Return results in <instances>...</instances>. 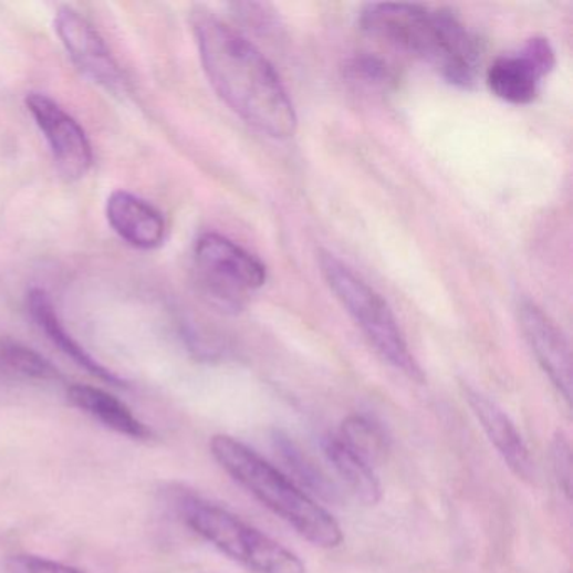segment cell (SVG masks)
<instances>
[{
  "label": "cell",
  "mask_w": 573,
  "mask_h": 573,
  "mask_svg": "<svg viewBox=\"0 0 573 573\" xmlns=\"http://www.w3.org/2000/svg\"><path fill=\"white\" fill-rule=\"evenodd\" d=\"M190 22L200 63L217 96L259 134L280 140L293 137L296 110L268 58L209 9H194Z\"/></svg>",
  "instance_id": "obj_1"
},
{
  "label": "cell",
  "mask_w": 573,
  "mask_h": 573,
  "mask_svg": "<svg viewBox=\"0 0 573 573\" xmlns=\"http://www.w3.org/2000/svg\"><path fill=\"white\" fill-rule=\"evenodd\" d=\"M361 25L371 38L419 58L449 84L471 87L481 66V41L448 9L419 4H367Z\"/></svg>",
  "instance_id": "obj_2"
},
{
  "label": "cell",
  "mask_w": 573,
  "mask_h": 573,
  "mask_svg": "<svg viewBox=\"0 0 573 573\" xmlns=\"http://www.w3.org/2000/svg\"><path fill=\"white\" fill-rule=\"evenodd\" d=\"M210 452L235 481L308 542L329 550L342 545L343 532L335 518L241 440L217 434L210 439Z\"/></svg>",
  "instance_id": "obj_3"
},
{
  "label": "cell",
  "mask_w": 573,
  "mask_h": 573,
  "mask_svg": "<svg viewBox=\"0 0 573 573\" xmlns=\"http://www.w3.org/2000/svg\"><path fill=\"white\" fill-rule=\"evenodd\" d=\"M319 262L330 290L375 352L395 371L423 384V368L410 354L399 322L387 301L332 252L320 251Z\"/></svg>",
  "instance_id": "obj_4"
},
{
  "label": "cell",
  "mask_w": 573,
  "mask_h": 573,
  "mask_svg": "<svg viewBox=\"0 0 573 573\" xmlns=\"http://www.w3.org/2000/svg\"><path fill=\"white\" fill-rule=\"evenodd\" d=\"M184 520L197 535L252 573H306L300 556L225 508L189 498Z\"/></svg>",
  "instance_id": "obj_5"
},
{
  "label": "cell",
  "mask_w": 573,
  "mask_h": 573,
  "mask_svg": "<svg viewBox=\"0 0 573 573\" xmlns=\"http://www.w3.org/2000/svg\"><path fill=\"white\" fill-rule=\"evenodd\" d=\"M197 286L210 304L222 312H241L249 296L268 280V270L238 242L207 232L194 246Z\"/></svg>",
  "instance_id": "obj_6"
},
{
  "label": "cell",
  "mask_w": 573,
  "mask_h": 573,
  "mask_svg": "<svg viewBox=\"0 0 573 573\" xmlns=\"http://www.w3.org/2000/svg\"><path fill=\"white\" fill-rule=\"evenodd\" d=\"M25 106L50 145L54 164L64 179L77 180L93 164L92 144L80 123L64 112L50 96L31 93Z\"/></svg>",
  "instance_id": "obj_7"
},
{
  "label": "cell",
  "mask_w": 573,
  "mask_h": 573,
  "mask_svg": "<svg viewBox=\"0 0 573 573\" xmlns=\"http://www.w3.org/2000/svg\"><path fill=\"white\" fill-rule=\"evenodd\" d=\"M552 44L545 38L528 39L521 51L498 58L487 73L494 96L510 105H528L536 98L540 84L555 67Z\"/></svg>",
  "instance_id": "obj_8"
},
{
  "label": "cell",
  "mask_w": 573,
  "mask_h": 573,
  "mask_svg": "<svg viewBox=\"0 0 573 573\" xmlns=\"http://www.w3.org/2000/svg\"><path fill=\"white\" fill-rule=\"evenodd\" d=\"M54 28L71 60L84 76L105 87L106 92L116 95L125 93L126 84L118 63L92 22L76 9L63 6L58 9Z\"/></svg>",
  "instance_id": "obj_9"
},
{
  "label": "cell",
  "mask_w": 573,
  "mask_h": 573,
  "mask_svg": "<svg viewBox=\"0 0 573 573\" xmlns=\"http://www.w3.org/2000/svg\"><path fill=\"white\" fill-rule=\"evenodd\" d=\"M518 322L521 332L532 348L546 377L552 382L563 400L570 406L572 399V361L565 336L559 326L536 306L533 301L523 300L518 304Z\"/></svg>",
  "instance_id": "obj_10"
},
{
  "label": "cell",
  "mask_w": 573,
  "mask_h": 573,
  "mask_svg": "<svg viewBox=\"0 0 573 573\" xmlns=\"http://www.w3.org/2000/svg\"><path fill=\"white\" fill-rule=\"evenodd\" d=\"M462 392H465V399L468 400L472 414L487 433L491 445L497 448L503 461L507 462L508 468L523 481H533L535 466H533L532 456L513 420L488 395L481 394L469 385H462Z\"/></svg>",
  "instance_id": "obj_11"
},
{
  "label": "cell",
  "mask_w": 573,
  "mask_h": 573,
  "mask_svg": "<svg viewBox=\"0 0 573 573\" xmlns=\"http://www.w3.org/2000/svg\"><path fill=\"white\" fill-rule=\"evenodd\" d=\"M106 219L113 231L126 242L144 251L160 248L165 241L164 216L147 200L116 190L106 200Z\"/></svg>",
  "instance_id": "obj_12"
},
{
  "label": "cell",
  "mask_w": 573,
  "mask_h": 573,
  "mask_svg": "<svg viewBox=\"0 0 573 573\" xmlns=\"http://www.w3.org/2000/svg\"><path fill=\"white\" fill-rule=\"evenodd\" d=\"M29 313L35 325L46 333L48 338L58 346V348L66 354L67 357L73 358L80 367L108 384L116 385V387H125V382L118 375L110 372L108 368L103 367L102 364L95 361L92 355L87 354L86 350L66 332L56 310H54L53 301L42 290H32L28 298Z\"/></svg>",
  "instance_id": "obj_13"
},
{
  "label": "cell",
  "mask_w": 573,
  "mask_h": 573,
  "mask_svg": "<svg viewBox=\"0 0 573 573\" xmlns=\"http://www.w3.org/2000/svg\"><path fill=\"white\" fill-rule=\"evenodd\" d=\"M67 399L77 409L102 423L108 429L132 437V439H148L150 429L134 416V413L102 388L90 385H71L67 388Z\"/></svg>",
  "instance_id": "obj_14"
},
{
  "label": "cell",
  "mask_w": 573,
  "mask_h": 573,
  "mask_svg": "<svg viewBox=\"0 0 573 573\" xmlns=\"http://www.w3.org/2000/svg\"><path fill=\"white\" fill-rule=\"evenodd\" d=\"M323 451L326 459L332 462L336 475L345 481L350 491L367 507H375L382 500V487L375 469L371 465L358 458L354 451H350L343 445L336 434L323 440Z\"/></svg>",
  "instance_id": "obj_15"
},
{
  "label": "cell",
  "mask_w": 573,
  "mask_h": 573,
  "mask_svg": "<svg viewBox=\"0 0 573 573\" xmlns=\"http://www.w3.org/2000/svg\"><path fill=\"white\" fill-rule=\"evenodd\" d=\"M336 436L350 451H354L372 468L375 469L387 461L388 452H390V437L377 420L362 416V414H354L343 420Z\"/></svg>",
  "instance_id": "obj_16"
},
{
  "label": "cell",
  "mask_w": 573,
  "mask_h": 573,
  "mask_svg": "<svg viewBox=\"0 0 573 573\" xmlns=\"http://www.w3.org/2000/svg\"><path fill=\"white\" fill-rule=\"evenodd\" d=\"M271 439H273L277 455L280 456L284 468L293 476V482L296 487H300L303 491L308 490L310 493L319 494L325 500H335L338 491L333 487V482L323 475L322 469L312 459L303 455V451L294 445L286 434L274 430Z\"/></svg>",
  "instance_id": "obj_17"
},
{
  "label": "cell",
  "mask_w": 573,
  "mask_h": 573,
  "mask_svg": "<svg viewBox=\"0 0 573 573\" xmlns=\"http://www.w3.org/2000/svg\"><path fill=\"white\" fill-rule=\"evenodd\" d=\"M0 361L6 367L29 378L38 381H61V374L46 358L35 354L34 350L14 342L0 343Z\"/></svg>",
  "instance_id": "obj_18"
},
{
  "label": "cell",
  "mask_w": 573,
  "mask_h": 573,
  "mask_svg": "<svg viewBox=\"0 0 573 573\" xmlns=\"http://www.w3.org/2000/svg\"><path fill=\"white\" fill-rule=\"evenodd\" d=\"M346 73L354 81H361L365 84H375V86H385L394 80V73L381 58L364 54V56L354 58L350 61Z\"/></svg>",
  "instance_id": "obj_19"
},
{
  "label": "cell",
  "mask_w": 573,
  "mask_h": 573,
  "mask_svg": "<svg viewBox=\"0 0 573 573\" xmlns=\"http://www.w3.org/2000/svg\"><path fill=\"white\" fill-rule=\"evenodd\" d=\"M550 458H552L556 485H559L560 491L570 498L572 494V448L562 430H559L553 437Z\"/></svg>",
  "instance_id": "obj_20"
},
{
  "label": "cell",
  "mask_w": 573,
  "mask_h": 573,
  "mask_svg": "<svg viewBox=\"0 0 573 573\" xmlns=\"http://www.w3.org/2000/svg\"><path fill=\"white\" fill-rule=\"evenodd\" d=\"M6 573H83L74 566L34 555H15L6 562Z\"/></svg>",
  "instance_id": "obj_21"
}]
</instances>
